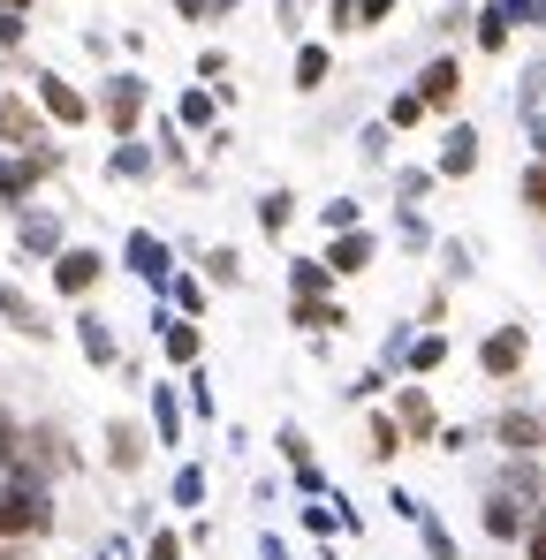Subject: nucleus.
Returning <instances> with one entry per match:
<instances>
[{
  "instance_id": "obj_16",
  "label": "nucleus",
  "mask_w": 546,
  "mask_h": 560,
  "mask_svg": "<svg viewBox=\"0 0 546 560\" xmlns=\"http://www.w3.org/2000/svg\"><path fill=\"white\" fill-rule=\"evenodd\" d=\"M395 424H402L410 439H433V402H425V394L410 387V394H402V410H395Z\"/></svg>"
},
{
  "instance_id": "obj_37",
  "label": "nucleus",
  "mask_w": 546,
  "mask_h": 560,
  "mask_svg": "<svg viewBox=\"0 0 546 560\" xmlns=\"http://www.w3.org/2000/svg\"><path fill=\"white\" fill-rule=\"evenodd\" d=\"M145 560H182V546H175V538H153V553H145Z\"/></svg>"
},
{
  "instance_id": "obj_11",
  "label": "nucleus",
  "mask_w": 546,
  "mask_h": 560,
  "mask_svg": "<svg viewBox=\"0 0 546 560\" xmlns=\"http://www.w3.org/2000/svg\"><path fill=\"white\" fill-rule=\"evenodd\" d=\"M0 318H8L15 333H31V341H46V333H53V326L38 318V303H31L23 288H8V280H0Z\"/></svg>"
},
{
  "instance_id": "obj_40",
  "label": "nucleus",
  "mask_w": 546,
  "mask_h": 560,
  "mask_svg": "<svg viewBox=\"0 0 546 560\" xmlns=\"http://www.w3.org/2000/svg\"><path fill=\"white\" fill-rule=\"evenodd\" d=\"M532 531H546V508H539V523H532Z\"/></svg>"
},
{
  "instance_id": "obj_33",
  "label": "nucleus",
  "mask_w": 546,
  "mask_h": 560,
  "mask_svg": "<svg viewBox=\"0 0 546 560\" xmlns=\"http://www.w3.org/2000/svg\"><path fill=\"white\" fill-rule=\"evenodd\" d=\"M0 46H23V8H0Z\"/></svg>"
},
{
  "instance_id": "obj_14",
  "label": "nucleus",
  "mask_w": 546,
  "mask_h": 560,
  "mask_svg": "<svg viewBox=\"0 0 546 560\" xmlns=\"http://www.w3.org/2000/svg\"><path fill=\"white\" fill-rule=\"evenodd\" d=\"M76 341H84V356H92V364H114V333H107V318H99V311H84V318H76Z\"/></svg>"
},
{
  "instance_id": "obj_1",
  "label": "nucleus",
  "mask_w": 546,
  "mask_h": 560,
  "mask_svg": "<svg viewBox=\"0 0 546 560\" xmlns=\"http://www.w3.org/2000/svg\"><path fill=\"white\" fill-rule=\"evenodd\" d=\"M46 523H53L46 485H31V477H8V470H0V538H38Z\"/></svg>"
},
{
  "instance_id": "obj_31",
  "label": "nucleus",
  "mask_w": 546,
  "mask_h": 560,
  "mask_svg": "<svg viewBox=\"0 0 546 560\" xmlns=\"http://www.w3.org/2000/svg\"><path fill=\"white\" fill-rule=\"evenodd\" d=\"M168 288H175V303H182V311H190V318L205 311V288H197V280H168Z\"/></svg>"
},
{
  "instance_id": "obj_5",
  "label": "nucleus",
  "mask_w": 546,
  "mask_h": 560,
  "mask_svg": "<svg viewBox=\"0 0 546 560\" xmlns=\"http://www.w3.org/2000/svg\"><path fill=\"white\" fill-rule=\"evenodd\" d=\"M0 144H15V151H46V122H38L23 99H0Z\"/></svg>"
},
{
  "instance_id": "obj_24",
  "label": "nucleus",
  "mask_w": 546,
  "mask_h": 560,
  "mask_svg": "<svg viewBox=\"0 0 546 560\" xmlns=\"http://www.w3.org/2000/svg\"><path fill=\"white\" fill-rule=\"evenodd\" d=\"M387 122H395V130H417V122H425V99H417V92H402V99L387 107Z\"/></svg>"
},
{
  "instance_id": "obj_12",
  "label": "nucleus",
  "mask_w": 546,
  "mask_h": 560,
  "mask_svg": "<svg viewBox=\"0 0 546 560\" xmlns=\"http://www.w3.org/2000/svg\"><path fill=\"white\" fill-rule=\"evenodd\" d=\"M38 107L53 114V122H84L92 107H84V92H69L61 76H38Z\"/></svg>"
},
{
  "instance_id": "obj_34",
  "label": "nucleus",
  "mask_w": 546,
  "mask_h": 560,
  "mask_svg": "<svg viewBox=\"0 0 546 560\" xmlns=\"http://www.w3.org/2000/svg\"><path fill=\"white\" fill-rule=\"evenodd\" d=\"M15 439H23V431H15V417H8V410H0V470H8V462H15Z\"/></svg>"
},
{
  "instance_id": "obj_2",
  "label": "nucleus",
  "mask_w": 546,
  "mask_h": 560,
  "mask_svg": "<svg viewBox=\"0 0 546 560\" xmlns=\"http://www.w3.org/2000/svg\"><path fill=\"white\" fill-rule=\"evenodd\" d=\"M53 167H61V159H53V144H46V151H23V159H0V205H23Z\"/></svg>"
},
{
  "instance_id": "obj_22",
  "label": "nucleus",
  "mask_w": 546,
  "mask_h": 560,
  "mask_svg": "<svg viewBox=\"0 0 546 560\" xmlns=\"http://www.w3.org/2000/svg\"><path fill=\"white\" fill-rule=\"evenodd\" d=\"M372 454H379V462L402 454V424H395V417H372Z\"/></svg>"
},
{
  "instance_id": "obj_32",
  "label": "nucleus",
  "mask_w": 546,
  "mask_h": 560,
  "mask_svg": "<svg viewBox=\"0 0 546 560\" xmlns=\"http://www.w3.org/2000/svg\"><path fill=\"white\" fill-rule=\"evenodd\" d=\"M395 15V0H357V31H372V23H387Z\"/></svg>"
},
{
  "instance_id": "obj_25",
  "label": "nucleus",
  "mask_w": 546,
  "mask_h": 560,
  "mask_svg": "<svg viewBox=\"0 0 546 560\" xmlns=\"http://www.w3.org/2000/svg\"><path fill=\"white\" fill-rule=\"evenodd\" d=\"M289 212H296V197H281V190H274V197L258 205V220H266V235H281V228H289Z\"/></svg>"
},
{
  "instance_id": "obj_19",
  "label": "nucleus",
  "mask_w": 546,
  "mask_h": 560,
  "mask_svg": "<svg viewBox=\"0 0 546 560\" xmlns=\"http://www.w3.org/2000/svg\"><path fill=\"white\" fill-rule=\"evenodd\" d=\"M107 447H114V470H137V462H145V439H137L130 424H114V431H107Z\"/></svg>"
},
{
  "instance_id": "obj_38",
  "label": "nucleus",
  "mask_w": 546,
  "mask_h": 560,
  "mask_svg": "<svg viewBox=\"0 0 546 560\" xmlns=\"http://www.w3.org/2000/svg\"><path fill=\"white\" fill-rule=\"evenodd\" d=\"M281 23H304V0H281Z\"/></svg>"
},
{
  "instance_id": "obj_3",
  "label": "nucleus",
  "mask_w": 546,
  "mask_h": 560,
  "mask_svg": "<svg viewBox=\"0 0 546 560\" xmlns=\"http://www.w3.org/2000/svg\"><path fill=\"white\" fill-rule=\"evenodd\" d=\"M99 273H107L99 251H53V288H61V295H92Z\"/></svg>"
},
{
  "instance_id": "obj_13",
  "label": "nucleus",
  "mask_w": 546,
  "mask_h": 560,
  "mask_svg": "<svg viewBox=\"0 0 546 560\" xmlns=\"http://www.w3.org/2000/svg\"><path fill=\"white\" fill-rule=\"evenodd\" d=\"M327 258H319V266H312V258H304V266H289V295H296V303H327Z\"/></svg>"
},
{
  "instance_id": "obj_41",
  "label": "nucleus",
  "mask_w": 546,
  "mask_h": 560,
  "mask_svg": "<svg viewBox=\"0 0 546 560\" xmlns=\"http://www.w3.org/2000/svg\"><path fill=\"white\" fill-rule=\"evenodd\" d=\"M0 8H23V0H0Z\"/></svg>"
},
{
  "instance_id": "obj_36",
  "label": "nucleus",
  "mask_w": 546,
  "mask_h": 560,
  "mask_svg": "<svg viewBox=\"0 0 546 560\" xmlns=\"http://www.w3.org/2000/svg\"><path fill=\"white\" fill-rule=\"evenodd\" d=\"M327 15H335V31H357V0H327Z\"/></svg>"
},
{
  "instance_id": "obj_20",
  "label": "nucleus",
  "mask_w": 546,
  "mask_h": 560,
  "mask_svg": "<svg viewBox=\"0 0 546 560\" xmlns=\"http://www.w3.org/2000/svg\"><path fill=\"white\" fill-rule=\"evenodd\" d=\"M153 417H160V439L175 447V439H182V402H175V387H160V394H153Z\"/></svg>"
},
{
  "instance_id": "obj_35",
  "label": "nucleus",
  "mask_w": 546,
  "mask_h": 560,
  "mask_svg": "<svg viewBox=\"0 0 546 560\" xmlns=\"http://www.w3.org/2000/svg\"><path fill=\"white\" fill-rule=\"evenodd\" d=\"M197 492H205V477H197V470H182V477H175V500H182V508H197Z\"/></svg>"
},
{
  "instance_id": "obj_18",
  "label": "nucleus",
  "mask_w": 546,
  "mask_h": 560,
  "mask_svg": "<svg viewBox=\"0 0 546 560\" xmlns=\"http://www.w3.org/2000/svg\"><path fill=\"white\" fill-rule=\"evenodd\" d=\"M23 251H61V228H53V212H31V220H23Z\"/></svg>"
},
{
  "instance_id": "obj_9",
  "label": "nucleus",
  "mask_w": 546,
  "mask_h": 560,
  "mask_svg": "<svg viewBox=\"0 0 546 560\" xmlns=\"http://www.w3.org/2000/svg\"><path fill=\"white\" fill-rule=\"evenodd\" d=\"M478 364H486V379H509V372L524 364V333H517V326H501V333H486V349H478Z\"/></svg>"
},
{
  "instance_id": "obj_17",
  "label": "nucleus",
  "mask_w": 546,
  "mask_h": 560,
  "mask_svg": "<svg viewBox=\"0 0 546 560\" xmlns=\"http://www.w3.org/2000/svg\"><path fill=\"white\" fill-rule=\"evenodd\" d=\"M524 531V508L517 500H486V538H517Z\"/></svg>"
},
{
  "instance_id": "obj_30",
  "label": "nucleus",
  "mask_w": 546,
  "mask_h": 560,
  "mask_svg": "<svg viewBox=\"0 0 546 560\" xmlns=\"http://www.w3.org/2000/svg\"><path fill=\"white\" fill-rule=\"evenodd\" d=\"M524 205L546 220V167H532V174H524Z\"/></svg>"
},
{
  "instance_id": "obj_26",
  "label": "nucleus",
  "mask_w": 546,
  "mask_h": 560,
  "mask_svg": "<svg viewBox=\"0 0 546 560\" xmlns=\"http://www.w3.org/2000/svg\"><path fill=\"white\" fill-rule=\"evenodd\" d=\"M410 364H417V372H440V364H448V341H440V333H425V341L410 349Z\"/></svg>"
},
{
  "instance_id": "obj_15",
  "label": "nucleus",
  "mask_w": 546,
  "mask_h": 560,
  "mask_svg": "<svg viewBox=\"0 0 546 560\" xmlns=\"http://www.w3.org/2000/svg\"><path fill=\"white\" fill-rule=\"evenodd\" d=\"M478 167V137L471 130H448V144H440V174H471Z\"/></svg>"
},
{
  "instance_id": "obj_28",
  "label": "nucleus",
  "mask_w": 546,
  "mask_h": 560,
  "mask_svg": "<svg viewBox=\"0 0 546 560\" xmlns=\"http://www.w3.org/2000/svg\"><path fill=\"white\" fill-rule=\"evenodd\" d=\"M182 122L205 130V122H213V99H205V92H182Z\"/></svg>"
},
{
  "instance_id": "obj_23",
  "label": "nucleus",
  "mask_w": 546,
  "mask_h": 560,
  "mask_svg": "<svg viewBox=\"0 0 546 560\" xmlns=\"http://www.w3.org/2000/svg\"><path fill=\"white\" fill-rule=\"evenodd\" d=\"M478 46H486V53H501V46H509V15H501V8H486V15H478Z\"/></svg>"
},
{
  "instance_id": "obj_27",
  "label": "nucleus",
  "mask_w": 546,
  "mask_h": 560,
  "mask_svg": "<svg viewBox=\"0 0 546 560\" xmlns=\"http://www.w3.org/2000/svg\"><path fill=\"white\" fill-rule=\"evenodd\" d=\"M168 356H175V364H197V326H168Z\"/></svg>"
},
{
  "instance_id": "obj_29",
  "label": "nucleus",
  "mask_w": 546,
  "mask_h": 560,
  "mask_svg": "<svg viewBox=\"0 0 546 560\" xmlns=\"http://www.w3.org/2000/svg\"><path fill=\"white\" fill-rule=\"evenodd\" d=\"M153 167V151H137V144L122 137V151H114V174H145Z\"/></svg>"
},
{
  "instance_id": "obj_8",
  "label": "nucleus",
  "mask_w": 546,
  "mask_h": 560,
  "mask_svg": "<svg viewBox=\"0 0 546 560\" xmlns=\"http://www.w3.org/2000/svg\"><path fill=\"white\" fill-rule=\"evenodd\" d=\"M372 251H379V243H372L364 228H342V235L327 243V273H364V266H372Z\"/></svg>"
},
{
  "instance_id": "obj_7",
  "label": "nucleus",
  "mask_w": 546,
  "mask_h": 560,
  "mask_svg": "<svg viewBox=\"0 0 546 560\" xmlns=\"http://www.w3.org/2000/svg\"><path fill=\"white\" fill-rule=\"evenodd\" d=\"M130 273L153 280V288H168V280H175V266H168V243H160V235H130Z\"/></svg>"
},
{
  "instance_id": "obj_10",
  "label": "nucleus",
  "mask_w": 546,
  "mask_h": 560,
  "mask_svg": "<svg viewBox=\"0 0 546 560\" xmlns=\"http://www.w3.org/2000/svg\"><path fill=\"white\" fill-rule=\"evenodd\" d=\"M494 439H501L509 454H539V447H546V417H524V410H509V417L494 424Z\"/></svg>"
},
{
  "instance_id": "obj_39",
  "label": "nucleus",
  "mask_w": 546,
  "mask_h": 560,
  "mask_svg": "<svg viewBox=\"0 0 546 560\" xmlns=\"http://www.w3.org/2000/svg\"><path fill=\"white\" fill-rule=\"evenodd\" d=\"M532 560H546V531H532Z\"/></svg>"
},
{
  "instance_id": "obj_4",
  "label": "nucleus",
  "mask_w": 546,
  "mask_h": 560,
  "mask_svg": "<svg viewBox=\"0 0 546 560\" xmlns=\"http://www.w3.org/2000/svg\"><path fill=\"white\" fill-rule=\"evenodd\" d=\"M417 99H425V114H448L456 99H463V69L440 53V61H425V76H417Z\"/></svg>"
},
{
  "instance_id": "obj_6",
  "label": "nucleus",
  "mask_w": 546,
  "mask_h": 560,
  "mask_svg": "<svg viewBox=\"0 0 546 560\" xmlns=\"http://www.w3.org/2000/svg\"><path fill=\"white\" fill-rule=\"evenodd\" d=\"M99 107H107V122H114V130L130 137V130H137V114H145V84H137V76H114Z\"/></svg>"
},
{
  "instance_id": "obj_21",
  "label": "nucleus",
  "mask_w": 546,
  "mask_h": 560,
  "mask_svg": "<svg viewBox=\"0 0 546 560\" xmlns=\"http://www.w3.org/2000/svg\"><path fill=\"white\" fill-rule=\"evenodd\" d=\"M327 69H335V61H327V46H304V53H296V84H304V92H312V84H327Z\"/></svg>"
}]
</instances>
